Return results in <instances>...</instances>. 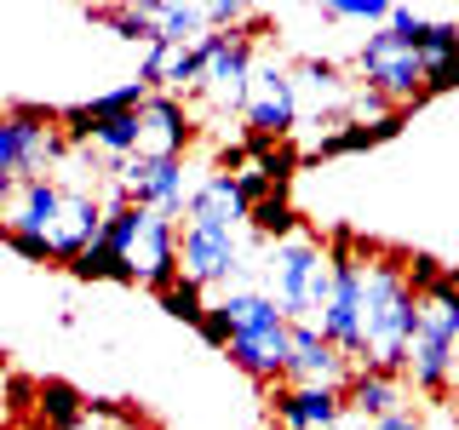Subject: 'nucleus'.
<instances>
[{
  "mask_svg": "<svg viewBox=\"0 0 459 430\" xmlns=\"http://www.w3.org/2000/svg\"><path fill=\"white\" fill-rule=\"evenodd\" d=\"M413 327H420V298L408 287L402 253L368 247V258H362V356H356V367L402 373Z\"/></svg>",
  "mask_w": 459,
  "mask_h": 430,
  "instance_id": "nucleus-1",
  "label": "nucleus"
},
{
  "mask_svg": "<svg viewBox=\"0 0 459 430\" xmlns=\"http://www.w3.org/2000/svg\"><path fill=\"white\" fill-rule=\"evenodd\" d=\"M230 315V362L258 384H287V344H293V322L276 310L264 287H230L219 298Z\"/></svg>",
  "mask_w": 459,
  "mask_h": 430,
  "instance_id": "nucleus-2",
  "label": "nucleus"
},
{
  "mask_svg": "<svg viewBox=\"0 0 459 430\" xmlns=\"http://www.w3.org/2000/svg\"><path fill=\"white\" fill-rule=\"evenodd\" d=\"M264 293L276 298L287 322H322L327 298H333V258L316 236H287L264 258Z\"/></svg>",
  "mask_w": 459,
  "mask_h": 430,
  "instance_id": "nucleus-3",
  "label": "nucleus"
},
{
  "mask_svg": "<svg viewBox=\"0 0 459 430\" xmlns=\"http://www.w3.org/2000/svg\"><path fill=\"white\" fill-rule=\"evenodd\" d=\"M356 81L373 86V92H385L396 109L425 104V57L413 52V40L396 35L391 23L362 35V47H356Z\"/></svg>",
  "mask_w": 459,
  "mask_h": 430,
  "instance_id": "nucleus-4",
  "label": "nucleus"
},
{
  "mask_svg": "<svg viewBox=\"0 0 459 430\" xmlns=\"http://www.w3.org/2000/svg\"><path fill=\"white\" fill-rule=\"evenodd\" d=\"M178 270H184V281L201 287V293H207V287L241 281V270H247L241 229H224V224H178Z\"/></svg>",
  "mask_w": 459,
  "mask_h": 430,
  "instance_id": "nucleus-5",
  "label": "nucleus"
},
{
  "mask_svg": "<svg viewBox=\"0 0 459 430\" xmlns=\"http://www.w3.org/2000/svg\"><path fill=\"white\" fill-rule=\"evenodd\" d=\"M190 161H143V155H126V161H109V178L126 190L133 207L167 212V219H184V201H190L195 178Z\"/></svg>",
  "mask_w": 459,
  "mask_h": 430,
  "instance_id": "nucleus-6",
  "label": "nucleus"
},
{
  "mask_svg": "<svg viewBox=\"0 0 459 430\" xmlns=\"http://www.w3.org/2000/svg\"><path fill=\"white\" fill-rule=\"evenodd\" d=\"M253 69H258V57H253V29H236V35H224V47L207 57V69H201V81H195V98H207L212 109L241 115V109H247Z\"/></svg>",
  "mask_w": 459,
  "mask_h": 430,
  "instance_id": "nucleus-7",
  "label": "nucleus"
},
{
  "mask_svg": "<svg viewBox=\"0 0 459 430\" xmlns=\"http://www.w3.org/2000/svg\"><path fill=\"white\" fill-rule=\"evenodd\" d=\"M247 133L258 138H293L299 126V92H293V69L287 64H258L253 69V86H247Z\"/></svg>",
  "mask_w": 459,
  "mask_h": 430,
  "instance_id": "nucleus-8",
  "label": "nucleus"
},
{
  "mask_svg": "<svg viewBox=\"0 0 459 430\" xmlns=\"http://www.w3.org/2000/svg\"><path fill=\"white\" fill-rule=\"evenodd\" d=\"M195 143V115L184 98L172 92H150L138 109V155L143 161H184Z\"/></svg>",
  "mask_w": 459,
  "mask_h": 430,
  "instance_id": "nucleus-9",
  "label": "nucleus"
},
{
  "mask_svg": "<svg viewBox=\"0 0 459 430\" xmlns=\"http://www.w3.org/2000/svg\"><path fill=\"white\" fill-rule=\"evenodd\" d=\"M356 362L339 344L322 339L316 322H293V344H287V384H305V391H344Z\"/></svg>",
  "mask_w": 459,
  "mask_h": 430,
  "instance_id": "nucleus-10",
  "label": "nucleus"
},
{
  "mask_svg": "<svg viewBox=\"0 0 459 430\" xmlns=\"http://www.w3.org/2000/svg\"><path fill=\"white\" fill-rule=\"evenodd\" d=\"M6 121H12V143H18V172L23 178H52L69 155L64 121H57L52 109H35V104L6 109Z\"/></svg>",
  "mask_w": 459,
  "mask_h": 430,
  "instance_id": "nucleus-11",
  "label": "nucleus"
},
{
  "mask_svg": "<svg viewBox=\"0 0 459 430\" xmlns=\"http://www.w3.org/2000/svg\"><path fill=\"white\" fill-rule=\"evenodd\" d=\"M57 212H64V184L57 178H23L18 190L0 201V241H47Z\"/></svg>",
  "mask_w": 459,
  "mask_h": 430,
  "instance_id": "nucleus-12",
  "label": "nucleus"
},
{
  "mask_svg": "<svg viewBox=\"0 0 459 430\" xmlns=\"http://www.w3.org/2000/svg\"><path fill=\"white\" fill-rule=\"evenodd\" d=\"M293 69V92H299V115H316V126H339L344 121V104H351V75H344L339 64H327V57H299Z\"/></svg>",
  "mask_w": 459,
  "mask_h": 430,
  "instance_id": "nucleus-13",
  "label": "nucleus"
},
{
  "mask_svg": "<svg viewBox=\"0 0 459 430\" xmlns=\"http://www.w3.org/2000/svg\"><path fill=\"white\" fill-rule=\"evenodd\" d=\"M133 270H138V287H150V293H161L184 276L178 270V219H167V212H150L143 207V224H138V241H133Z\"/></svg>",
  "mask_w": 459,
  "mask_h": 430,
  "instance_id": "nucleus-14",
  "label": "nucleus"
},
{
  "mask_svg": "<svg viewBox=\"0 0 459 430\" xmlns=\"http://www.w3.org/2000/svg\"><path fill=\"white\" fill-rule=\"evenodd\" d=\"M253 201L241 195L236 172H201L190 201H184V224H224V229H247Z\"/></svg>",
  "mask_w": 459,
  "mask_h": 430,
  "instance_id": "nucleus-15",
  "label": "nucleus"
},
{
  "mask_svg": "<svg viewBox=\"0 0 459 430\" xmlns=\"http://www.w3.org/2000/svg\"><path fill=\"white\" fill-rule=\"evenodd\" d=\"M104 236V201L86 195V190H64V212H57L47 247H52V264H75V258Z\"/></svg>",
  "mask_w": 459,
  "mask_h": 430,
  "instance_id": "nucleus-16",
  "label": "nucleus"
},
{
  "mask_svg": "<svg viewBox=\"0 0 459 430\" xmlns=\"http://www.w3.org/2000/svg\"><path fill=\"white\" fill-rule=\"evenodd\" d=\"M344 408H351L356 419L379 425V419H391V413H408L413 408V391H408V379H402V373L356 367L351 384H344Z\"/></svg>",
  "mask_w": 459,
  "mask_h": 430,
  "instance_id": "nucleus-17",
  "label": "nucleus"
},
{
  "mask_svg": "<svg viewBox=\"0 0 459 430\" xmlns=\"http://www.w3.org/2000/svg\"><path fill=\"white\" fill-rule=\"evenodd\" d=\"M276 425L281 430H339L344 391H305V384H276Z\"/></svg>",
  "mask_w": 459,
  "mask_h": 430,
  "instance_id": "nucleus-18",
  "label": "nucleus"
},
{
  "mask_svg": "<svg viewBox=\"0 0 459 430\" xmlns=\"http://www.w3.org/2000/svg\"><path fill=\"white\" fill-rule=\"evenodd\" d=\"M402 126H408V115H391V121H339V126H327V133L305 150V161H339V155L379 150V143L402 138Z\"/></svg>",
  "mask_w": 459,
  "mask_h": 430,
  "instance_id": "nucleus-19",
  "label": "nucleus"
},
{
  "mask_svg": "<svg viewBox=\"0 0 459 430\" xmlns=\"http://www.w3.org/2000/svg\"><path fill=\"white\" fill-rule=\"evenodd\" d=\"M86 419V396L69 379H40L35 391V425L40 430H75Z\"/></svg>",
  "mask_w": 459,
  "mask_h": 430,
  "instance_id": "nucleus-20",
  "label": "nucleus"
},
{
  "mask_svg": "<svg viewBox=\"0 0 459 430\" xmlns=\"http://www.w3.org/2000/svg\"><path fill=\"white\" fill-rule=\"evenodd\" d=\"M150 6L155 35L172 40V47H190V40L207 35V6H190V0H143Z\"/></svg>",
  "mask_w": 459,
  "mask_h": 430,
  "instance_id": "nucleus-21",
  "label": "nucleus"
},
{
  "mask_svg": "<svg viewBox=\"0 0 459 430\" xmlns=\"http://www.w3.org/2000/svg\"><path fill=\"white\" fill-rule=\"evenodd\" d=\"M247 229L258 241H287V236H299V212H293V201H287V184H276V190H264L253 201V212H247Z\"/></svg>",
  "mask_w": 459,
  "mask_h": 430,
  "instance_id": "nucleus-22",
  "label": "nucleus"
},
{
  "mask_svg": "<svg viewBox=\"0 0 459 430\" xmlns=\"http://www.w3.org/2000/svg\"><path fill=\"white\" fill-rule=\"evenodd\" d=\"M86 23L115 29L121 40H138V47L161 40V35H155V23H150V6H92V12H86Z\"/></svg>",
  "mask_w": 459,
  "mask_h": 430,
  "instance_id": "nucleus-23",
  "label": "nucleus"
},
{
  "mask_svg": "<svg viewBox=\"0 0 459 430\" xmlns=\"http://www.w3.org/2000/svg\"><path fill=\"white\" fill-rule=\"evenodd\" d=\"M69 270H75L81 281H121V287H138V270L126 264L121 253L98 247V241H92V247H86V253H81V258H75V264H69Z\"/></svg>",
  "mask_w": 459,
  "mask_h": 430,
  "instance_id": "nucleus-24",
  "label": "nucleus"
},
{
  "mask_svg": "<svg viewBox=\"0 0 459 430\" xmlns=\"http://www.w3.org/2000/svg\"><path fill=\"white\" fill-rule=\"evenodd\" d=\"M155 305H161L167 315H172V322H184V327H195L201 322V315H207V293H201V287L195 281H172V287H161V293H155Z\"/></svg>",
  "mask_w": 459,
  "mask_h": 430,
  "instance_id": "nucleus-25",
  "label": "nucleus"
},
{
  "mask_svg": "<svg viewBox=\"0 0 459 430\" xmlns=\"http://www.w3.org/2000/svg\"><path fill=\"white\" fill-rule=\"evenodd\" d=\"M322 18L327 23L351 18V23H368V29H385V23H391V0H327Z\"/></svg>",
  "mask_w": 459,
  "mask_h": 430,
  "instance_id": "nucleus-26",
  "label": "nucleus"
},
{
  "mask_svg": "<svg viewBox=\"0 0 459 430\" xmlns=\"http://www.w3.org/2000/svg\"><path fill=\"white\" fill-rule=\"evenodd\" d=\"M437 92H459V47L442 57H425V98Z\"/></svg>",
  "mask_w": 459,
  "mask_h": 430,
  "instance_id": "nucleus-27",
  "label": "nucleus"
},
{
  "mask_svg": "<svg viewBox=\"0 0 459 430\" xmlns=\"http://www.w3.org/2000/svg\"><path fill=\"white\" fill-rule=\"evenodd\" d=\"M402 270H408V287H413V298H420L425 287L442 281V270H448V264H442L437 253H402Z\"/></svg>",
  "mask_w": 459,
  "mask_h": 430,
  "instance_id": "nucleus-28",
  "label": "nucleus"
},
{
  "mask_svg": "<svg viewBox=\"0 0 459 430\" xmlns=\"http://www.w3.org/2000/svg\"><path fill=\"white\" fill-rule=\"evenodd\" d=\"M18 184H23V172H18V143H12V121H6V109H0V201L18 190Z\"/></svg>",
  "mask_w": 459,
  "mask_h": 430,
  "instance_id": "nucleus-29",
  "label": "nucleus"
},
{
  "mask_svg": "<svg viewBox=\"0 0 459 430\" xmlns=\"http://www.w3.org/2000/svg\"><path fill=\"white\" fill-rule=\"evenodd\" d=\"M195 333L212 344V350H230V315H224V305H207V315L195 322Z\"/></svg>",
  "mask_w": 459,
  "mask_h": 430,
  "instance_id": "nucleus-30",
  "label": "nucleus"
},
{
  "mask_svg": "<svg viewBox=\"0 0 459 430\" xmlns=\"http://www.w3.org/2000/svg\"><path fill=\"white\" fill-rule=\"evenodd\" d=\"M373 430H425V419H420V413H391V419H379V425H373Z\"/></svg>",
  "mask_w": 459,
  "mask_h": 430,
  "instance_id": "nucleus-31",
  "label": "nucleus"
},
{
  "mask_svg": "<svg viewBox=\"0 0 459 430\" xmlns=\"http://www.w3.org/2000/svg\"><path fill=\"white\" fill-rule=\"evenodd\" d=\"M442 408H448V425L459 430V379H454V391H448V401H442Z\"/></svg>",
  "mask_w": 459,
  "mask_h": 430,
  "instance_id": "nucleus-32",
  "label": "nucleus"
},
{
  "mask_svg": "<svg viewBox=\"0 0 459 430\" xmlns=\"http://www.w3.org/2000/svg\"><path fill=\"white\" fill-rule=\"evenodd\" d=\"M339 430H373V425H368V419H356V413L344 408V419H339Z\"/></svg>",
  "mask_w": 459,
  "mask_h": 430,
  "instance_id": "nucleus-33",
  "label": "nucleus"
},
{
  "mask_svg": "<svg viewBox=\"0 0 459 430\" xmlns=\"http://www.w3.org/2000/svg\"><path fill=\"white\" fill-rule=\"evenodd\" d=\"M437 430H454V425H448V419H442V425H437Z\"/></svg>",
  "mask_w": 459,
  "mask_h": 430,
  "instance_id": "nucleus-34",
  "label": "nucleus"
},
{
  "mask_svg": "<svg viewBox=\"0 0 459 430\" xmlns=\"http://www.w3.org/2000/svg\"><path fill=\"white\" fill-rule=\"evenodd\" d=\"M35 430H40V425H35Z\"/></svg>",
  "mask_w": 459,
  "mask_h": 430,
  "instance_id": "nucleus-35",
  "label": "nucleus"
}]
</instances>
